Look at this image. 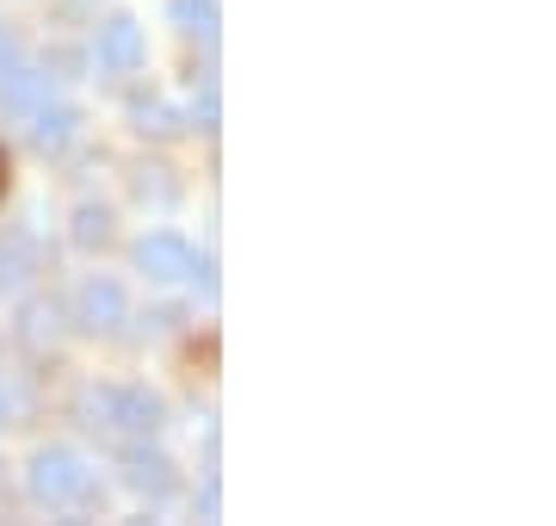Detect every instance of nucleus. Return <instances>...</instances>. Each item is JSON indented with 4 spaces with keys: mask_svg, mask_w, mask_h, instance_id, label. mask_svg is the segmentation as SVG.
Instances as JSON below:
<instances>
[{
    "mask_svg": "<svg viewBox=\"0 0 556 526\" xmlns=\"http://www.w3.org/2000/svg\"><path fill=\"white\" fill-rule=\"evenodd\" d=\"M25 489H31L43 508H100L105 502V489L93 484L87 459L68 452V446H43V452H31V465H25Z\"/></svg>",
    "mask_w": 556,
    "mask_h": 526,
    "instance_id": "nucleus-1",
    "label": "nucleus"
},
{
    "mask_svg": "<svg viewBox=\"0 0 556 526\" xmlns=\"http://www.w3.org/2000/svg\"><path fill=\"white\" fill-rule=\"evenodd\" d=\"M80 415H87V427H112V434H137V440L161 434V422H167L161 397H155V390H142V385L87 390V397H80Z\"/></svg>",
    "mask_w": 556,
    "mask_h": 526,
    "instance_id": "nucleus-2",
    "label": "nucleus"
},
{
    "mask_svg": "<svg viewBox=\"0 0 556 526\" xmlns=\"http://www.w3.org/2000/svg\"><path fill=\"white\" fill-rule=\"evenodd\" d=\"M93 57H100L105 75H130V68H142V57H149V43H142V25H137V20L100 25V43H93Z\"/></svg>",
    "mask_w": 556,
    "mask_h": 526,
    "instance_id": "nucleus-3",
    "label": "nucleus"
},
{
    "mask_svg": "<svg viewBox=\"0 0 556 526\" xmlns=\"http://www.w3.org/2000/svg\"><path fill=\"white\" fill-rule=\"evenodd\" d=\"M137 266L149 273L155 285H174V279H186V266H192V248L179 242L174 229H155V236H142L137 242Z\"/></svg>",
    "mask_w": 556,
    "mask_h": 526,
    "instance_id": "nucleus-4",
    "label": "nucleus"
},
{
    "mask_svg": "<svg viewBox=\"0 0 556 526\" xmlns=\"http://www.w3.org/2000/svg\"><path fill=\"white\" fill-rule=\"evenodd\" d=\"M80 328H93V335H112V328L124 323V285L118 279H87L80 285Z\"/></svg>",
    "mask_w": 556,
    "mask_h": 526,
    "instance_id": "nucleus-5",
    "label": "nucleus"
},
{
    "mask_svg": "<svg viewBox=\"0 0 556 526\" xmlns=\"http://www.w3.org/2000/svg\"><path fill=\"white\" fill-rule=\"evenodd\" d=\"M124 484L142 489V496H174L179 471H174L167 452H155V446H130V452H124Z\"/></svg>",
    "mask_w": 556,
    "mask_h": 526,
    "instance_id": "nucleus-6",
    "label": "nucleus"
},
{
    "mask_svg": "<svg viewBox=\"0 0 556 526\" xmlns=\"http://www.w3.org/2000/svg\"><path fill=\"white\" fill-rule=\"evenodd\" d=\"M43 100H50V75L43 68H31V62H7L0 68V105L7 112H38Z\"/></svg>",
    "mask_w": 556,
    "mask_h": 526,
    "instance_id": "nucleus-7",
    "label": "nucleus"
},
{
    "mask_svg": "<svg viewBox=\"0 0 556 526\" xmlns=\"http://www.w3.org/2000/svg\"><path fill=\"white\" fill-rule=\"evenodd\" d=\"M31 273H38V242L20 236V229H7L0 236V291H20Z\"/></svg>",
    "mask_w": 556,
    "mask_h": 526,
    "instance_id": "nucleus-8",
    "label": "nucleus"
},
{
    "mask_svg": "<svg viewBox=\"0 0 556 526\" xmlns=\"http://www.w3.org/2000/svg\"><path fill=\"white\" fill-rule=\"evenodd\" d=\"M75 130H80V112H68V105L43 100L38 112H31V142H38V149H50V155H56V149H68V142H75Z\"/></svg>",
    "mask_w": 556,
    "mask_h": 526,
    "instance_id": "nucleus-9",
    "label": "nucleus"
},
{
    "mask_svg": "<svg viewBox=\"0 0 556 526\" xmlns=\"http://www.w3.org/2000/svg\"><path fill=\"white\" fill-rule=\"evenodd\" d=\"M174 20H179V32L217 43V0H174Z\"/></svg>",
    "mask_w": 556,
    "mask_h": 526,
    "instance_id": "nucleus-10",
    "label": "nucleus"
},
{
    "mask_svg": "<svg viewBox=\"0 0 556 526\" xmlns=\"http://www.w3.org/2000/svg\"><path fill=\"white\" fill-rule=\"evenodd\" d=\"M112 242V211L105 204H80L75 211V248H105Z\"/></svg>",
    "mask_w": 556,
    "mask_h": 526,
    "instance_id": "nucleus-11",
    "label": "nucleus"
},
{
    "mask_svg": "<svg viewBox=\"0 0 556 526\" xmlns=\"http://www.w3.org/2000/svg\"><path fill=\"white\" fill-rule=\"evenodd\" d=\"M130 118H137V130H149V137H174V130H179V118L161 100H137V105H130Z\"/></svg>",
    "mask_w": 556,
    "mask_h": 526,
    "instance_id": "nucleus-12",
    "label": "nucleus"
},
{
    "mask_svg": "<svg viewBox=\"0 0 556 526\" xmlns=\"http://www.w3.org/2000/svg\"><path fill=\"white\" fill-rule=\"evenodd\" d=\"M20 323H25V341H31V347L56 341V310H50V304H25Z\"/></svg>",
    "mask_w": 556,
    "mask_h": 526,
    "instance_id": "nucleus-13",
    "label": "nucleus"
},
{
    "mask_svg": "<svg viewBox=\"0 0 556 526\" xmlns=\"http://www.w3.org/2000/svg\"><path fill=\"white\" fill-rule=\"evenodd\" d=\"M192 124H199V130H217V124H223V100H217V82H204V93H199V100H192Z\"/></svg>",
    "mask_w": 556,
    "mask_h": 526,
    "instance_id": "nucleus-14",
    "label": "nucleus"
},
{
    "mask_svg": "<svg viewBox=\"0 0 556 526\" xmlns=\"http://www.w3.org/2000/svg\"><path fill=\"white\" fill-rule=\"evenodd\" d=\"M199 514H204V521H217V514H223V484H217V477H204V489H199Z\"/></svg>",
    "mask_w": 556,
    "mask_h": 526,
    "instance_id": "nucleus-15",
    "label": "nucleus"
},
{
    "mask_svg": "<svg viewBox=\"0 0 556 526\" xmlns=\"http://www.w3.org/2000/svg\"><path fill=\"white\" fill-rule=\"evenodd\" d=\"M186 273L199 279V291H204V298H217V261H192Z\"/></svg>",
    "mask_w": 556,
    "mask_h": 526,
    "instance_id": "nucleus-16",
    "label": "nucleus"
},
{
    "mask_svg": "<svg viewBox=\"0 0 556 526\" xmlns=\"http://www.w3.org/2000/svg\"><path fill=\"white\" fill-rule=\"evenodd\" d=\"M7 62H20V43H13V32L0 25V68H7Z\"/></svg>",
    "mask_w": 556,
    "mask_h": 526,
    "instance_id": "nucleus-17",
    "label": "nucleus"
},
{
    "mask_svg": "<svg viewBox=\"0 0 556 526\" xmlns=\"http://www.w3.org/2000/svg\"><path fill=\"white\" fill-rule=\"evenodd\" d=\"M0 192H7V155H0Z\"/></svg>",
    "mask_w": 556,
    "mask_h": 526,
    "instance_id": "nucleus-18",
    "label": "nucleus"
}]
</instances>
